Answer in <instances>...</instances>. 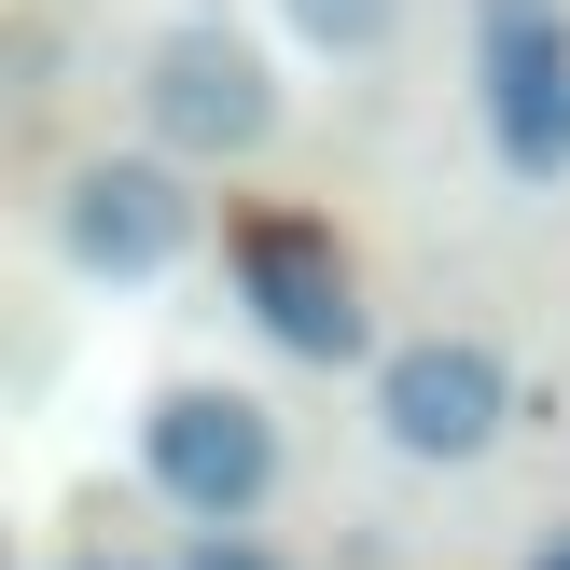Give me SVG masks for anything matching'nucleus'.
Listing matches in <instances>:
<instances>
[{"label": "nucleus", "mask_w": 570, "mask_h": 570, "mask_svg": "<svg viewBox=\"0 0 570 570\" xmlns=\"http://www.w3.org/2000/svg\"><path fill=\"white\" fill-rule=\"evenodd\" d=\"M139 111H154V139H167V154L223 167V154H265L278 83H265V56H250L237 28H167V42H154V70H139Z\"/></svg>", "instance_id": "f257e3e1"}, {"label": "nucleus", "mask_w": 570, "mask_h": 570, "mask_svg": "<svg viewBox=\"0 0 570 570\" xmlns=\"http://www.w3.org/2000/svg\"><path fill=\"white\" fill-rule=\"evenodd\" d=\"M501 417H515V376H501L473 334H417V348L376 362V432L404 460H488Z\"/></svg>", "instance_id": "7ed1b4c3"}, {"label": "nucleus", "mask_w": 570, "mask_h": 570, "mask_svg": "<svg viewBox=\"0 0 570 570\" xmlns=\"http://www.w3.org/2000/svg\"><path fill=\"white\" fill-rule=\"evenodd\" d=\"M56 570H154V557H56Z\"/></svg>", "instance_id": "1a4fd4ad"}, {"label": "nucleus", "mask_w": 570, "mask_h": 570, "mask_svg": "<svg viewBox=\"0 0 570 570\" xmlns=\"http://www.w3.org/2000/svg\"><path fill=\"white\" fill-rule=\"evenodd\" d=\"M56 237H70L83 278H167L181 237H195V195H181V167H154V154H98L56 195Z\"/></svg>", "instance_id": "20e7f679"}, {"label": "nucleus", "mask_w": 570, "mask_h": 570, "mask_svg": "<svg viewBox=\"0 0 570 570\" xmlns=\"http://www.w3.org/2000/svg\"><path fill=\"white\" fill-rule=\"evenodd\" d=\"M181 570H278V557H250V543H237V529H209V543H195Z\"/></svg>", "instance_id": "6e6552de"}, {"label": "nucleus", "mask_w": 570, "mask_h": 570, "mask_svg": "<svg viewBox=\"0 0 570 570\" xmlns=\"http://www.w3.org/2000/svg\"><path fill=\"white\" fill-rule=\"evenodd\" d=\"M237 293L265 306V334H278V348H306V362H348V348H362L348 265H334L306 223H250V237H237Z\"/></svg>", "instance_id": "423d86ee"}, {"label": "nucleus", "mask_w": 570, "mask_h": 570, "mask_svg": "<svg viewBox=\"0 0 570 570\" xmlns=\"http://www.w3.org/2000/svg\"><path fill=\"white\" fill-rule=\"evenodd\" d=\"M278 14H293L306 42H334V56H376L390 28H404V0H278Z\"/></svg>", "instance_id": "0eeeda50"}, {"label": "nucleus", "mask_w": 570, "mask_h": 570, "mask_svg": "<svg viewBox=\"0 0 570 570\" xmlns=\"http://www.w3.org/2000/svg\"><path fill=\"white\" fill-rule=\"evenodd\" d=\"M488 98H501V154L543 181L570 154V28H557V0H488Z\"/></svg>", "instance_id": "39448f33"}, {"label": "nucleus", "mask_w": 570, "mask_h": 570, "mask_svg": "<svg viewBox=\"0 0 570 570\" xmlns=\"http://www.w3.org/2000/svg\"><path fill=\"white\" fill-rule=\"evenodd\" d=\"M543 570H570V557H543Z\"/></svg>", "instance_id": "9d476101"}, {"label": "nucleus", "mask_w": 570, "mask_h": 570, "mask_svg": "<svg viewBox=\"0 0 570 570\" xmlns=\"http://www.w3.org/2000/svg\"><path fill=\"white\" fill-rule=\"evenodd\" d=\"M139 445H154V488L181 501V515H209V529H237L250 501L278 488V417L250 404V390H167Z\"/></svg>", "instance_id": "f03ea898"}]
</instances>
